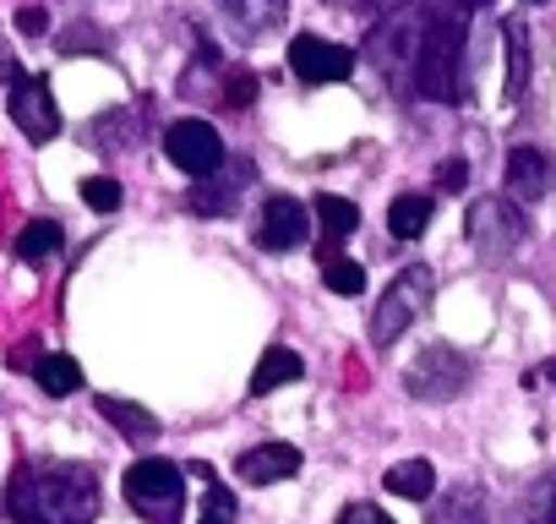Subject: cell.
Wrapping results in <instances>:
<instances>
[{"label":"cell","instance_id":"obj_1","mask_svg":"<svg viewBox=\"0 0 556 524\" xmlns=\"http://www.w3.org/2000/svg\"><path fill=\"white\" fill-rule=\"evenodd\" d=\"M12 524H88L99 513V481L88 464H23L7 486Z\"/></svg>","mask_w":556,"mask_h":524},{"label":"cell","instance_id":"obj_2","mask_svg":"<svg viewBox=\"0 0 556 524\" xmlns=\"http://www.w3.org/2000/svg\"><path fill=\"white\" fill-rule=\"evenodd\" d=\"M464 39H469V23L426 12V45H420V66H415V83H409L420 99H431V104L464 99Z\"/></svg>","mask_w":556,"mask_h":524},{"label":"cell","instance_id":"obj_3","mask_svg":"<svg viewBox=\"0 0 556 524\" xmlns=\"http://www.w3.org/2000/svg\"><path fill=\"white\" fill-rule=\"evenodd\" d=\"M420 45H426V0H404V7H393L388 23L371 28L366 55H371V66H377L388 83H415Z\"/></svg>","mask_w":556,"mask_h":524},{"label":"cell","instance_id":"obj_4","mask_svg":"<svg viewBox=\"0 0 556 524\" xmlns=\"http://www.w3.org/2000/svg\"><path fill=\"white\" fill-rule=\"evenodd\" d=\"M126 502L148 524H175L180 502H186V470L175 459H137L126 470Z\"/></svg>","mask_w":556,"mask_h":524},{"label":"cell","instance_id":"obj_5","mask_svg":"<svg viewBox=\"0 0 556 524\" xmlns=\"http://www.w3.org/2000/svg\"><path fill=\"white\" fill-rule=\"evenodd\" d=\"M431 296H437V274L426 269V262H409V269L388 285V296L377 301V312H371V345H393L426 307H431Z\"/></svg>","mask_w":556,"mask_h":524},{"label":"cell","instance_id":"obj_6","mask_svg":"<svg viewBox=\"0 0 556 524\" xmlns=\"http://www.w3.org/2000/svg\"><path fill=\"white\" fill-rule=\"evenodd\" d=\"M469 377H475V366H469V355H458L453 345H431V350H420L415 361H409V372H404V388L415 394V399H458L464 388H469Z\"/></svg>","mask_w":556,"mask_h":524},{"label":"cell","instance_id":"obj_7","mask_svg":"<svg viewBox=\"0 0 556 524\" xmlns=\"http://www.w3.org/2000/svg\"><path fill=\"white\" fill-rule=\"evenodd\" d=\"M469 240L480 246V257H491V262H502V257H513L518 251V240H523V213H518V202L513 197H480L475 208H469Z\"/></svg>","mask_w":556,"mask_h":524},{"label":"cell","instance_id":"obj_8","mask_svg":"<svg viewBox=\"0 0 556 524\" xmlns=\"http://www.w3.org/2000/svg\"><path fill=\"white\" fill-rule=\"evenodd\" d=\"M164 153H169V164L180 175L207 180L224 164V137L207 121H175V126H164Z\"/></svg>","mask_w":556,"mask_h":524},{"label":"cell","instance_id":"obj_9","mask_svg":"<svg viewBox=\"0 0 556 524\" xmlns=\"http://www.w3.org/2000/svg\"><path fill=\"white\" fill-rule=\"evenodd\" d=\"M12 72V93H7V115L17 121V132H28L34 142H50L55 132H61V110H55V99H50V88L39 83V77H28L17 61L7 66Z\"/></svg>","mask_w":556,"mask_h":524},{"label":"cell","instance_id":"obj_10","mask_svg":"<svg viewBox=\"0 0 556 524\" xmlns=\"http://www.w3.org/2000/svg\"><path fill=\"white\" fill-rule=\"evenodd\" d=\"M290 72L306 88H323V83H344L355 72V55L323 34H301V39H290Z\"/></svg>","mask_w":556,"mask_h":524},{"label":"cell","instance_id":"obj_11","mask_svg":"<svg viewBox=\"0 0 556 524\" xmlns=\"http://www.w3.org/2000/svg\"><path fill=\"white\" fill-rule=\"evenodd\" d=\"M312 213H317V208H312ZM312 213H306V202H295V197H267L251 240H256L262 251H295V246L312 235Z\"/></svg>","mask_w":556,"mask_h":524},{"label":"cell","instance_id":"obj_12","mask_svg":"<svg viewBox=\"0 0 556 524\" xmlns=\"http://www.w3.org/2000/svg\"><path fill=\"white\" fill-rule=\"evenodd\" d=\"M301 470V448L295 442H262V448H245L235 459V475L251 481V486H278Z\"/></svg>","mask_w":556,"mask_h":524},{"label":"cell","instance_id":"obj_13","mask_svg":"<svg viewBox=\"0 0 556 524\" xmlns=\"http://www.w3.org/2000/svg\"><path fill=\"white\" fill-rule=\"evenodd\" d=\"M551 191V164H545V153L540 148H513L507 153V197L513 202H540Z\"/></svg>","mask_w":556,"mask_h":524},{"label":"cell","instance_id":"obj_14","mask_svg":"<svg viewBox=\"0 0 556 524\" xmlns=\"http://www.w3.org/2000/svg\"><path fill=\"white\" fill-rule=\"evenodd\" d=\"M426 524H491V502H485V491L480 486H447L442 497H437V508H431V519Z\"/></svg>","mask_w":556,"mask_h":524},{"label":"cell","instance_id":"obj_15","mask_svg":"<svg viewBox=\"0 0 556 524\" xmlns=\"http://www.w3.org/2000/svg\"><path fill=\"white\" fill-rule=\"evenodd\" d=\"M312 208H317V219H323V262H328V257H339V240L361 229V208H355L350 197H339V191H323Z\"/></svg>","mask_w":556,"mask_h":524},{"label":"cell","instance_id":"obj_16","mask_svg":"<svg viewBox=\"0 0 556 524\" xmlns=\"http://www.w3.org/2000/svg\"><path fill=\"white\" fill-rule=\"evenodd\" d=\"M301 377H306V361H301L290 345H273V350H262V361H256V372H251V394L262 399V394L285 388V383H301Z\"/></svg>","mask_w":556,"mask_h":524},{"label":"cell","instance_id":"obj_17","mask_svg":"<svg viewBox=\"0 0 556 524\" xmlns=\"http://www.w3.org/2000/svg\"><path fill=\"white\" fill-rule=\"evenodd\" d=\"M431 219H437V202H431L426 191H404V197L388 202V229H393V240H420Z\"/></svg>","mask_w":556,"mask_h":524},{"label":"cell","instance_id":"obj_18","mask_svg":"<svg viewBox=\"0 0 556 524\" xmlns=\"http://www.w3.org/2000/svg\"><path fill=\"white\" fill-rule=\"evenodd\" d=\"M99 415H104L115 432L137 437V442H153V437H159V415L142 410V404H131V399H121V394H99Z\"/></svg>","mask_w":556,"mask_h":524},{"label":"cell","instance_id":"obj_19","mask_svg":"<svg viewBox=\"0 0 556 524\" xmlns=\"http://www.w3.org/2000/svg\"><path fill=\"white\" fill-rule=\"evenodd\" d=\"M218 7H224V17H229L240 34H267V28L285 23L290 0H218Z\"/></svg>","mask_w":556,"mask_h":524},{"label":"cell","instance_id":"obj_20","mask_svg":"<svg viewBox=\"0 0 556 524\" xmlns=\"http://www.w3.org/2000/svg\"><path fill=\"white\" fill-rule=\"evenodd\" d=\"M502 45H507V104H518L529 93V34L518 17L502 23Z\"/></svg>","mask_w":556,"mask_h":524},{"label":"cell","instance_id":"obj_21","mask_svg":"<svg viewBox=\"0 0 556 524\" xmlns=\"http://www.w3.org/2000/svg\"><path fill=\"white\" fill-rule=\"evenodd\" d=\"M34 377H39V388H45L50 399H72V394L83 388V366H77L66 350H50V355H39Z\"/></svg>","mask_w":556,"mask_h":524},{"label":"cell","instance_id":"obj_22","mask_svg":"<svg viewBox=\"0 0 556 524\" xmlns=\"http://www.w3.org/2000/svg\"><path fill=\"white\" fill-rule=\"evenodd\" d=\"M382 486H388L393 497H409V502H426V497L437 491V470H431L426 459H404V464H388V475H382Z\"/></svg>","mask_w":556,"mask_h":524},{"label":"cell","instance_id":"obj_23","mask_svg":"<svg viewBox=\"0 0 556 524\" xmlns=\"http://www.w3.org/2000/svg\"><path fill=\"white\" fill-rule=\"evenodd\" d=\"M61 240H66V229H61L55 219H34V224L17 235V257H23V262H45L50 251H61Z\"/></svg>","mask_w":556,"mask_h":524},{"label":"cell","instance_id":"obj_24","mask_svg":"<svg viewBox=\"0 0 556 524\" xmlns=\"http://www.w3.org/2000/svg\"><path fill=\"white\" fill-rule=\"evenodd\" d=\"M323 285L333 296H361L366 290V269H361V262H350V257H328L323 262Z\"/></svg>","mask_w":556,"mask_h":524},{"label":"cell","instance_id":"obj_25","mask_svg":"<svg viewBox=\"0 0 556 524\" xmlns=\"http://www.w3.org/2000/svg\"><path fill=\"white\" fill-rule=\"evenodd\" d=\"M197 524H235V491L229 486H207V497H202V513H197Z\"/></svg>","mask_w":556,"mask_h":524},{"label":"cell","instance_id":"obj_26","mask_svg":"<svg viewBox=\"0 0 556 524\" xmlns=\"http://www.w3.org/2000/svg\"><path fill=\"white\" fill-rule=\"evenodd\" d=\"M83 202L99 208V213H115V208H121V180H110V175H88V180H83Z\"/></svg>","mask_w":556,"mask_h":524},{"label":"cell","instance_id":"obj_27","mask_svg":"<svg viewBox=\"0 0 556 524\" xmlns=\"http://www.w3.org/2000/svg\"><path fill=\"white\" fill-rule=\"evenodd\" d=\"M480 7H485V0H426L431 17H453V23H469Z\"/></svg>","mask_w":556,"mask_h":524},{"label":"cell","instance_id":"obj_28","mask_svg":"<svg viewBox=\"0 0 556 524\" xmlns=\"http://www.w3.org/2000/svg\"><path fill=\"white\" fill-rule=\"evenodd\" d=\"M251 93H256V77H251V72H229V83H224V104L245 110V104H251Z\"/></svg>","mask_w":556,"mask_h":524},{"label":"cell","instance_id":"obj_29","mask_svg":"<svg viewBox=\"0 0 556 524\" xmlns=\"http://www.w3.org/2000/svg\"><path fill=\"white\" fill-rule=\"evenodd\" d=\"M469 186V164L464 159H442L437 164V191H464Z\"/></svg>","mask_w":556,"mask_h":524},{"label":"cell","instance_id":"obj_30","mask_svg":"<svg viewBox=\"0 0 556 524\" xmlns=\"http://www.w3.org/2000/svg\"><path fill=\"white\" fill-rule=\"evenodd\" d=\"M339 524H393V519H388L377 502H350V508L339 513Z\"/></svg>","mask_w":556,"mask_h":524},{"label":"cell","instance_id":"obj_31","mask_svg":"<svg viewBox=\"0 0 556 524\" xmlns=\"http://www.w3.org/2000/svg\"><path fill=\"white\" fill-rule=\"evenodd\" d=\"M50 28V12L45 7H23L17 12V34H45Z\"/></svg>","mask_w":556,"mask_h":524},{"label":"cell","instance_id":"obj_32","mask_svg":"<svg viewBox=\"0 0 556 524\" xmlns=\"http://www.w3.org/2000/svg\"><path fill=\"white\" fill-rule=\"evenodd\" d=\"M540 524H556V481H551V491H545V508H540Z\"/></svg>","mask_w":556,"mask_h":524},{"label":"cell","instance_id":"obj_33","mask_svg":"<svg viewBox=\"0 0 556 524\" xmlns=\"http://www.w3.org/2000/svg\"><path fill=\"white\" fill-rule=\"evenodd\" d=\"M523 383H556V361H545V366H540V372H529Z\"/></svg>","mask_w":556,"mask_h":524},{"label":"cell","instance_id":"obj_34","mask_svg":"<svg viewBox=\"0 0 556 524\" xmlns=\"http://www.w3.org/2000/svg\"><path fill=\"white\" fill-rule=\"evenodd\" d=\"M355 7H382V0H355Z\"/></svg>","mask_w":556,"mask_h":524},{"label":"cell","instance_id":"obj_35","mask_svg":"<svg viewBox=\"0 0 556 524\" xmlns=\"http://www.w3.org/2000/svg\"><path fill=\"white\" fill-rule=\"evenodd\" d=\"M529 7H545V0H529Z\"/></svg>","mask_w":556,"mask_h":524}]
</instances>
